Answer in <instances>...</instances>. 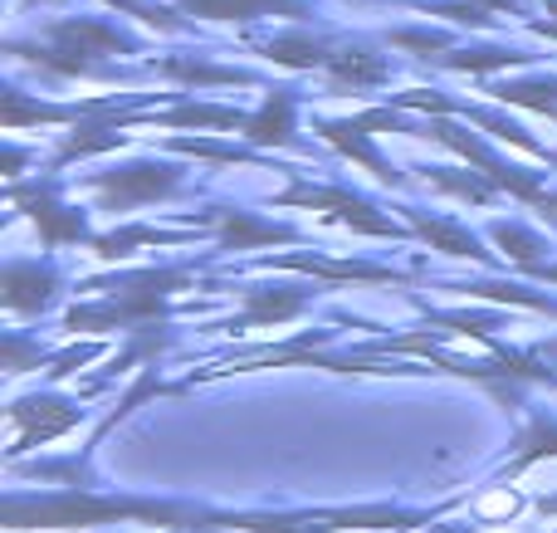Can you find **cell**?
<instances>
[{"instance_id":"cell-1","label":"cell","mask_w":557,"mask_h":533,"mask_svg":"<svg viewBox=\"0 0 557 533\" xmlns=\"http://www.w3.org/2000/svg\"><path fill=\"white\" fill-rule=\"evenodd\" d=\"M108 519H152V524H182L191 519L172 505H133V499H94V495H59L45 505H10V524H108Z\"/></svg>"},{"instance_id":"cell-2","label":"cell","mask_w":557,"mask_h":533,"mask_svg":"<svg viewBox=\"0 0 557 533\" xmlns=\"http://www.w3.org/2000/svg\"><path fill=\"white\" fill-rule=\"evenodd\" d=\"M127 39L117 29L98 25V20H59L49 29V45L35 49V59L54 74H88L94 59H108V54H127Z\"/></svg>"},{"instance_id":"cell-3","label":"cell","mask_w":557,"mask_h":533,"mask_svg":"<svg viewBox=\"0 0 557 533\" xmlns=\"http://www.w3.org/2000/svg\"><path fill=\"white\" fill-rule=\"evenodd\" d=\"M94 186L108 196V206H137V201H157L176 186V172L172 166H127V172H108V176H94Z\"/></svg>"},{"instance_id":"cell-4","label":"cell","mask_w":557,"mask_h":533,"mask_svg":"<svg viewBox=\"0 0 557 533\" xmlns=\"http://www.w3.org/2000/svg\"><path fill=\"white\" fill-rule=\"evenodd\" d=\"M49 407H54V401H25V407L10 411V426H15V446L10 450H25V446H35V441H49L78 421L74 407H59V411H49Z\"/></svg>"},{"instance_id":"cell-5","label":"cell","mask_w":557,"mask_h":533,"mask_svg":"<svg viewBox=\"0 0 557 533\" xmlns=\"http://www.w3.org/2000/svg\"><path fill=\"white\" fill-rule=\"evenodd\" d=\"M318 133H323L333 147H343L347 157H357V162H362L367 172L376 176V182H386V186L401 182V172H392V166L382 162V152H376V147L367 142V127L357 123V117H343V123H318Z\"/></svg>"},{"instance_id":"cell-6","label":"cell","mask_w":557,"mask_h":533,"mask_svg":"<svg viewBox=\"0 0 557 533\" xmlns=\"http://www.w3.org/2000/svg\"><path fill=\"white\" fill-rule=\"evenodd\" d=\"M191 15L206 20H260V15H308L304 0H182Z\"/></svg>"},{"instance_id":"cell-7","label":"cell","mask_w":557,"mask_h":533,"mask_svg":"<svg viewBox=\"0 0 557 533\" xmlns=\"http://www.w3.org/2000/svg\"><path fill=\"white\" fill-rule=\"evenodd\" d=\"M327 74L337 78V84H352V88H376V84H386V59L382 54H372V49H337V54H327Z\"/></svg>"},{"instance_id":"cell-8","label":"cell","mask_w":557,"mask_h":533,"mask_svg":"<svg viewBox=\"0 0 557 533\" xmlns=\"http://www.w3.org/2000/svg\"><path fill=\"white\" fill-rule=\"evenodd\" d=\"M245 137H250L255 147H284L288 137H294V98H288V94H270V103H264L260 113L245 123Z\"/></svg>"},{"instance_id":"cell-9","label":"cell","mask_w":557,"mask_h":533,"mask_svg":"<svg viewBox=\"0 0 557 533\" xmlns=\"http://www.w3.org/2000/svg\"><path fill=\"white\" fill-rule=\"evenodd\" d=\"M49 274L39 264H10L5 270V303L10 309H39L49 299Z\"/></svg>"},{"instance_id":"cell-10","label":"cell","mask_w":557,"mask_h":533,"mask_svg":"<svg viewBox=\"0 0 557 533\" xmlns=\"http://www.w3.org/2000/svg\"><path fill=\"white\" fill-rule=\"evenodd\" d=\"M264 54L284 69H327V49L313 35H278L264 45Z\"/></svg>"},{"instance_id":"cell-11","label":"cell","mask_w":557,"mask_h":533,"mask_svg":"<svg viewBox=\"0 0 557 533\" xmlns=\"http://www.w3.org/2000/svg\"><path fill=\"white\" fill-rule=\"evenodd\" d=\"M152 69L166 78H182V84H250L245 69H215V64H201V59H157Z\"/></svg>"},{"instance_id":"cell-12","label":"cell","mask_w":557,"mask_h":533,"mask_svg":"<svg viewBox=\"0 0 557 533\" xmlns=\"http://www.w3.org/2000/svg\"><path fill=\"white\" fill-rule=\"evenodd\" d=\"M416 221V231L425 235V240L435 245V250H445V255H470V260H490V250H484L480 240H474L470 231H460V225H450V221H425V215H411Z\"/></svg>"},{"instance_id":"cell-13","label":"cell","mask_w":557,"mask_h":533,"mask_svg":"<svg viewBox=\"0 0 557 533\" xmlns=\"http://www.w3.org/2000/svg\"><path fill=\"white\" fill-rule=\"evenodd\" d=\"M274 240H294V231H288V225L255 221L250 211L225 215V245H235V250H245V245H274Z\"/></svg>"},{"instance_id":"cell-14","label":"cell","mask_w":557,"mask_h":533,"mask_svg":"<svg viewBox=\"0 0 557 533\" xmlns=\"http://www.w3.org/2000/svg\"><path fill=\"white\" fill-rule=\"evenodd\" d=\"M284 270H308V274H327V280H392V270L382 264H343V260H313V255H284Z\"/></svg>"},{"instance_id":"cell-15","label":"cell","mask_w":557,"mask_h":533,"mask_svg":"<svg viewBox=\"0 0 557 533\" xmlns=\"http://www.w3.org/2000/svg\"><path fill=\"white\" fill-rule=\"evenodd\" d=\"M29 215H35L39 235H45L49 245H64V240H78V235H84V215L64 211V206H54V201H35Z\"/></svg>"},{"instance_id":"cell-16","label":"cell","mask_w":557,"mask_h":533,"mask_svg":"<svg viewBox=\"0 0 557 533\" xmlns=\"http://www.w3.org/2000/svg\"><path fill=\"white\" fill-rule=\"evenodd\" d=\"M162 123H176V127H245L250 117L235 113V108H211V103H186V108H172L162 113Z\"/></svg>"},{"instance_id":"cell-17","label":"cell","mask_w":557,"mask_h":533,"mask_svg":"<svg viewBox=\"0 0 557 533\" xmlns=\"http://www.w3.org/2000/svg\"><path fill=\"white\" fill-rule=\"evenodd\" d=\"M490 94L499 103H519V108H533V113L557 117V84H490Z\"/></svg>"},{"instance_id":"cell-18","label":"cell","mask_w":557,"mask_h":533,"mask_svg":"<svg viewBox=\"0 0 557 533\" xmlns=\"http://www.w3.org/2000/svg\"><path fill=\"white\" fill-rule=\"evenodd\" d=\"M298 309H304V299H298V294H255L250 309H245V319H240V329H255V323L294 319Z\"/></svg>"},{"instance_id":"cell-19","label":"cell","mask_w":557,"mask_h":533,"mask_svg":"<svg viewBox=\"0 0 557 533\" xmlns=\"http://www.w3.org/2000/svg\"><path fill=\"white\" fill-rule=\"evenodd\" d=\"M450 69H470V74H494V69H513V64H529V54L519 49H474V54H455L445 59Z\"/></svg>"},{"instance_id":"cell-20","label":"cell","mask_w":557,"mask_h":533,"mask_svg":"<svg viewBox=\"0 0 557 533\" xmlns=\"http://www.w3.org/2000/svg\"><path fill=\"white\" fill-rule=\"evenodd\" d=\"M152 240H172V235L152 231V225H127V231H113V235H103V240H94V245H98L103 260H123V255H133V245H152Z\"/></svg>"},{"instance_id":"cell-21","label":"cell","mask_w":557,"mask_h":533,"mask_svg":"<svg viewBox=\"0 0 557 533\" xmlns=\"http://www.w3.org/2000/svg\"><path fill=\"white\" fill-rule=\"evenodd\" d=\"M123 142H127V137L117 133V127H84V133H74V137H69V142H64V152H59V157H64V162H69V157L108 152V147H123Z\"/></svg>"},{"instance_id":"cell-22","label":"cell","mask_w":557,"mask_h":533,"mask_svg":"<svg viewBox=\"0 0 557 533\" xmlns=\"http://www.w3.org/2000/svg\"><path fill=\"white\" fill-rule=\"evenodd\" d=\"M494 240H499L504 250L513 255V260H529V264H533V255L543 250V240H539V235L519 231V225H499V231H494Z\"/></svg>"},{"instance_id":"cell-23","label":"cell","mask_w":557,"mask_h":533,"mask_svg":"<svg viewBox=\"0 0 557 533\" xmlns=\"http://www.w3.org/2000/svg\"><path fill=\"white\" fill-rule=\"evenodd\" d=\"M431 182L445 186V191H455V196H465V201H490V186H494L490 176L480 182V176H450V172H435Z\"/></svg>"},{"instance_id":"cell-24","label":"cell","mask_w":557,"mask_h":533,"mask_svg":"<svg viewBox=\"0 0 557 533\" xmlns=\"http://www.w3.org/2000/svg\"><path fill=\"white\" fill-rule=\"evenodd\" d=\"M176 152H191V157H215V162H245V147H225V142H191V137H176Z\"/></svg>"},{"instance_id":"cell-25","label":"cell","mask_w":557,"mask_h":533,"mask_svg":"<svg viewBox=\"0 0 557 533\" xmlns=\"http://www.w3.org/2000/svg\"><path fill=\"white\" fill-rule=\"evenodd\" d=\"M392 45L396 49H421V54H431V49L450 45V35H441V29H396Z\"/></svg>"},{"instance_id":"cell-26","label":"cell","mask_w":557,"mask_h":533,"mask_svg":"<svg viewBox=\"0 0 557 533\" xmlns=\"http://www.w3.org/2000/svg\"><path fill=\"white\" fill-rule=\"evenodd\" d=\"M431 15H450V20H465V25H490L484 0H470V5H431Z\"/></svg>"},{"instance_id":"cell-27","label":"cell","mask_w":557,"mask_h":533,"mask_svg":"<svg viewBox=\"0 0 557 533\" xmlns=\"http://www.w3.org/2000/svg\"><path fill=\"white\" fill-rule=\"evenodd\" d=\"M539 274H543V280H553V284H557V264H553V270H539Z\"/></svg>"},{"instance_id":"cell-28","label":"cell","mask_w":557,"mask_h":533,"mask_svg":"<svg viewBox=\"0 0 557 533\" xmlns=\"http://www.w3.org/2000/svg\"><path fill=\"white\" fill-rule=\"evenodd\" d=\"M441 533H470V524H455V529H441Z\"/></svg>"},{"instance_id":"cell-29","label":"cell","mask_w":557,"mask_h":533,"mask_svg":"<svg viewBox=\"0 0 557 533\" xmlns=\"http://www.w3.org/2000/svg\"><path fill=\"white\" fill-rule=\"evenodd\" d=\"M543 5H548V10H553V15H557V0H543Z\"/></svg>"},{"instance_id":"cell-30","label":"cell","mask_w":557,"mask_h":533,"mask_svg":"<svg viewBox=\"0 0 557 533\" xmlns=\"http://www.w3.org/2000/svg\"><path fill=\"white\" fill-rule=\"evenodd\" d=\"M543 509H553V515H557V499H548V505H543Z\"/></svg>"}]
</instances>
